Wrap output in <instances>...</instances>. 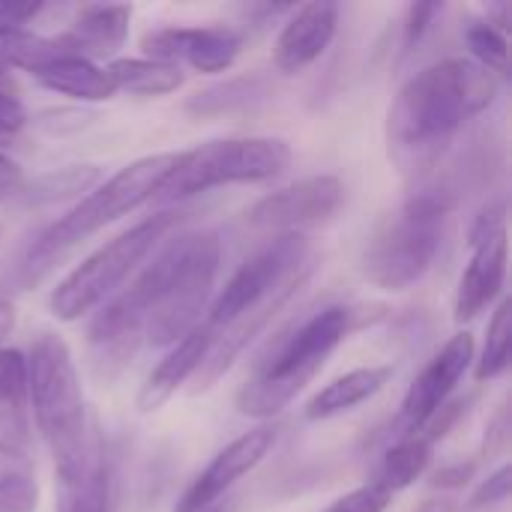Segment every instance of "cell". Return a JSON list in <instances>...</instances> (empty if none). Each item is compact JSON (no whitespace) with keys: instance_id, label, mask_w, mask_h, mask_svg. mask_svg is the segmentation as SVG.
<instances>
[{"instance_id":"1","label":"cell","mask_w":512,"mask_h":512,"mask_svg":"<svg viewBox=\"0 0 512 512\" xmlns=\"http://www.w3.org/2000/svg\"><path fill=\"white\" fill-rule=\"evenodd\" d=\"M222 264V243L213 231L177 234L120 291L102 315L144 345L171 348L201 327V312L213 294Z\"/></svg>"},{"instance_id":"2","label":"cell","mask_w":512,"mask_h":512,"mask_svg":"<svg viewBox=\"0 0 512 512\" xmlns=\"http://www.w3.org/2000/svg\"><path fill=\"white\" fill-rule=\"evenodd\" d=\"M501 90V78L468 57H447L417 72L387 114L390 147L399 156L435 153L468 120L483 114Z\"/></svg>"},{"instance_id":"3","label":"cell","mask_w":512,"mask_h":512,"mask_svg":"<svg viewBox=\"0 0 512 512\" xmlns=\"http://www.w3.org/2000/svg\"><path fill=\"white\" fill-rule=\"evenodd\" d=\"M24 363L36 426L51 450L57 480H63L81 468L96 438V429L87 420L78 366L66 339L48 330L33 339Z\"/></svg>"},{"instance_id":"4","label":"cell","mask_w":512,"mask_h":512,"mask_svg":"<svg viewBox=\"0 0 512 512\" xmlns=\"http://www.w3.org/2000/svg\"><path fill=\"white\" fill-rule=\"evenodd\" d=\"M351 330L345 306H327L294 324L279 336L270 354L255 366V375L237 393V411L252 420H273L297 393L324 369L327 357L342 345Z\"/></svg>"},{"instance_id":"5","label":"cell","mask_w":512,"mask_h":512,"mask_svg":"<svg viewBox=\"0 0 512 512\" xmlns=\"http://www.w3.org/2000/svg\"><path fill=\"white\" fill-rule=\"evenodd\" d=\"M177 153H153L141 156L129 165H123L117 174H111L105 183H99L90 195H84L66 216H60L54 225H48L36 243L27 249V273L45 270L54 258H60L66 249L78 246L90 234L102 231L105 225L117 222L120 216L138 210L144 201H153L156 189L174 168Z\"/></svg>"},{"instance_id":"6","label":"cell","mask_w":512,"mask_h":512,"mask_svg":"<svg viewBox=\"0 0 512 512\" xmlns=\"http://www.w3.org/2000/svg\"><path fill=\"white\" fill-rule=\"evenodd\" d=\"M450 213L447 192H417L375 231L366 249V279L381 291L414 288L435 264Z\"/></svg>"},{"instance_id":"7","label":"cell","mask_w":512,"mask_h":512,"mask_svg":"<svg viewBox=\"0 0 512 512\" xmlns=\"http://www.w3.org/2000/svg\"><path fill=\"white\" fill-rule=\"evenodd\" d=\"M291 165V147L282 138H222L177 153L174 168L156 189V204H180L201 192L264 183L279 177Z\"/></svg>"},{"instance_id":"8","label":"cell","mask_w":512,"mask_h":512,"mask_svg":"<svg viewBox=\"0 0 512 512\" xmlns=\"http://www.w3.org/2000/svg\"><path fill=\"white\" fill-rule=\"evenodd\" d=\"M177 222H180V213L165 210L132 225L111 243L99 246L51 291V300H48L51 315L57 321H78L96 306H102L108 297L120 291V285L138 270V264L162 243V237Z\"/></svg>"},{"instance_id":"9","label":"cell","mask_w":512,"mask_h":512,"mask_svg":"<svg viewBox=\"0 0 512 512\" xmlns=\"http://www.w3.org/2000/svg\"><path fill=\"white\" fill-rule=\"evenodd\" d=\"M306 279H309V237L279 234L237 267V273L225 282V288L213 300L204 327L219 336L237 321L267 309L282 294L300 291Z\"/></svg>"},{"instance_id":"10","label":"cell","mask_w":512,"mask_h":512,"mask_svg":"<svg viewBox=\"0 0 512 512\" xmlns=\"http://www.w3.org/2000/svg\"><path fill=\"white\" fill-rule=\"evenodd\" d=\"M345 201V186L333 174H318L297 180L273 195H264L249 213L246 222L252 228L264 231H282V234H303L309 225H321L333 219V213Z\"/></svg>"},{"instance_id":"11","label":"cell","mask_w":512,"mask_h":512,"mask_svg":"<svg viewBox=\"0 0 512 512\" xmlns=\"http://www.w3.org/2000/svg\"><path fill=\"white\" fill-rule=\"evenodd\" d=\"M471 363H474V336L456 333L408 387L399 411V429L405 435L423 432L435 420V414L447 405L450 393L465 378Z\"/></svg>"},{"instance_id":"12","label":"cell","mask_w":512,"mask_h":512,"mask_svg":"<svg viewBox=\"0 0 512 512\" xmlns=\"http://www.w3.org/2000/svg\"><path fill=\"white\" fill-rule=\"evenodd\" d=\"M144 57L159 63H189L195 72H225L234 66L243 36L234 27L210 24V27H159L144 33L141 39Z\"/></svg>"},{"instance_id":"13","label":"cell","mask_w":512,"mask_h":512,"mask_svg":"<svg viewBox=\"0 0 512 512\" xmlns=\"http://www.w3.org/2000/svg\"><path fill=\"white\" fill-rule=\"evenodd\" d=\"M273 444H276V429L273 426L252 429V432L240 435L237 441H231L192 480V486L183 492V498L177 501L174 512H201L204 507L222 501L237 480H243L246 474H252L270 456Z\"/></svg>"},{"instance_id":"14","label":"cell","mask_w":512,"mask_h":512,"mask_svg":"<svg viewBox=\"0 0 512 512\" xmlns=\"http://www.w3.org/2000/svg\"><path fill=\"white\" fill-rule=\"evenodd\" d=\"M339 6L336 3H306L291 12L273 45V66L282 75H297L312 66L336 39Z\"/></svg>"},{"instance_id":"15","label":"cell","mask_w":512,"mask_h":512,"mask_svg":"<svg viewBox=\"0 0 512 512\" xmlns=\"http://www.w3.org/2000/svg\"><path fill=\"white\" fill-rule=\"evenodd\" d=\"M471 246L468 267L462 270L456 291V321L468 324L486 312L504 288L507 279V231L483 237Z\"/></svg>"},{"instance_id":"16","label":"cell","mask_w":512,"mask_h":512,"mask_svg":"<svg viewBox=\"0 0 512 512\" xmlns=\"http://www.w3.org/2000/svg\"><path fill=\"white\" fill-rule=\"evenodd\" d=\"M213 342H216V333H210L207 327H198L186 339L171 345V351L159 360V366L147 375L144 387L138 390V399H135L138 411L141 414L159 411L192 375H198V369L210 357Z\"/></svg>"},{"instance_id":"17","label":"cell","mask_w":512,"mask_h":512,"mask_svg":"<svg viewBox=\"0 0 512 512\" xmlns=\"http://www.w3.org/2000/svg\"><path fill=\"white\" fill-rule=\"evenodd\" d=\"M129 18H132L129 6H102V3L81 6L69 30L60 33L57 39L66 45L69 54L96 63L102 57L117 54V48H123L129 36Z\"/></svg>"},{"instance_id":"18","label":"cell","mask_w":512,"mask_h":512,"mask_svg":"<svg viewBox=\"0 0 512 512\" xmlns=\"http://www.w3.org/2000/svg\"><path fill=\"white\" fill-rule=\"evenodd\" d=\"M30 393L27 363L15 348H0V441L30 456Z\"/></svg>"},{"instance_id":"19","label":"cell","mask_w":512,"mask_h":512,"mask_svg":"<svg viewBox=\"0 0 512 512\" xmlns=\"http://www.w3.org/2000/svg\"><path fill=\"white\" fill-rule=\"evenodd\" d=\"M390 378H393V366H363V369H354V372L330 381L324 390H318L306 402L303 417L309 423H321V420H333L339 414H348L357 405L375 399L387 387Z\"/></svg>"},{"instance_id":"20","label":"cell","mask_w":512,"mask_h":512,"mask_svg":"<svg viewBox=\"0 0 512 512\" xmlns=\"http://www.w3.org/2000/svg\"><path fill=\"white\" fill-rule=\"evenodd\" d=\"M33 78L60 93V96H69V99H78V102H105L111 99L117 90L108 78V72L102 66H96L93 60L87 57H78V54H57L51 57L48 63H42Z\"/></svg>"},{"instance_id":"21","label":"cell","mask_w":512,"mask_h":512,"mask_svg":"<svg viewBox=\"0 0 512 512\" xmlns=\"http://www.w3.org/2000/svg\"><path fill=\"white\" fill-rule=\"evenodd\" d=\"M60 483V512H108V462L99 435L93 438L81 468Z\"/></svg>"},{"instance_id":"22","label":"cell","mask_w":512,"mask_h":512,"mask_svg":"<svg viewBox=\"0 0 512 512\" xmlns=\"http://www.w3.org/2000/svg\"><path fill=\"white\" fill-rule=\"evenodd\" d=\"M270 78L261 72L252 75H240V78H228L219 84H210L204 90H198L195 96L186 99V111L195 117H216V114H234V111H246L252 105H258L261 99L270 96Z\"/></svg>"},{"instance_id":"23","label":"cell","mask_w":512,"mask_h":512,"mask_svg":"<svg viewBox=\"0 0 512 512\" xmlns=\"http://www.w3.org/2000/svg\"><path fill=\"white\" fill-rule=\"evenodd\" d=\"M114 90H126L132 96H165L183 84L180 66L159 63L150 57H120L105 66Z\"/></svg>"},{"instance_id":"24","label":"cell","mask_w":512,"mask_h":512,"mask_svg":"<svg viewBox=\"0 0 512 512\" xmlns=\"http://www.w3.org/2000/svg\"><path fill=\"white\" fill-rule=\"evenodd\" d=\"M432 441L423 435V432H414V435H405L399 438L381 459V468H378V483L387 489V492H402L408 489L411 483H417L429 465H432Z\"/></svg>"},{"instance_id":"25","label":"cell","mask_w":512,"mask_h":512,"mask_svg":"<svg viewBox=\"0 0 512 512\" xmlns=\"http://www.w3.org/2000/svg\"><path fill=\"white\" fill-rule=\"evenodd\" d=\"M39 483L27 453L0 441V512H36Z\"/></svg>"},{"instance_id":"26","label":"cell","mask_w":512,"mask_h":512,"mask_svg":"<svg viewBox=\"0 0 512 512\" xmlns=\"http://www.w3.org/2000/svg\"><path fill=\"white\" fill-rule=\"evenodd\" d=\"M57 54H69L57 36L48 39L27 27H0V66L3 69H24L33 75L42 63H48Z\"/></svg>"},{"instance_id":"27","label":"cell","mask_w":512,"mask_h":512,"mask_svg":"<svg viewBox=\"0 0 512 512\" xmlns=\"http://www.w3.org/2000/svg\"><path fill=\"white\" fill-rule=\"evenodd\" d=\"M96 180H99V168L96 165H66V168L48 171L39 180H33V186L27 189V201L30 204L66 201V198H75V195L93 189Z\"/></svg>"},{"instance_id":"28","label":"cell","mask_w":512,"mask_h":512,"mask_svg":"<svg viewBox=\"0 0 512 512\" xmlns=\"http://www.w3.org/2000/svg\"><path fill=\"white\" fill-rule=\"evenodd\" d=\"M510 345H512V303L501 300L489 321L486 348L477 360V381H495L510 369Z\"/></svg>"},{"instance_id":"29","label":"cell","mask_w":512,"mask_h":512,"mask_svg":"<svg viewBox=\"0 0 512 512\" xmlns=\"http://www.w3.org/2000/svg\"><path fill=\"white\" fill-rule=\"evenodd\" d=\"M465 45L471 48V57L468 60H474L477 66L495 72L498 78L507 75V33L501 27H495L489 18L468 24Z\"/></svg>"},{"instance_id":"30","label":"cell","mask_w":512,"mask_h":512,"mask_svg":"<svg viewBox=\"0 0 512 512\" xmlns=\"http://www.w3.org/2000/svg\"><path fill=\"white\" fill-rule=\"evenodd\" d=\"M24 123H27V111L18 96V84L12 72L0 66V144L15 138L24 129Z\"/></svg>"},{"instance_id":"31","label":"cell","mask_w":512,"mask_h":512,"mask_svg":"<svg viewBox=\"0 0 512 512\" xmlns=\"http://www.w3.org/2000/svg\"><path fill=\"white\" fill-rule=\"evenodd\" d=\"M390 501H393V492H387L378 480H372L336 498L324 512H384L390 507Z\"/></svg>"},{"instance_id":"32","label":"cell","mask_w":512,"mask_h":512,"mask_svg":"<svg viewBox=\"0 0 512 512\" xmlns=\"http://www.w3.org/2000/svg\"><path fill=\"white\" fill-rule=\"evenodd\" d=\"M510 489H512V468L510 465H504V468H498L489 480H483L480 483V489L471 495V510H483V507H495V504H504L507 498H510Z\"/></svg>"},{"instance_id":"33","label":"cell","mask_w":512,"mask_h":512,"mask_svg":"<svg viewBox=\"0 0 512 512\" xmlns=\"http://www.w3.org/2000/svg\"><path fill=\"white\" fill-rule=\"evenodd\" d=\"M438 15H444V3H414V6H408V15H405V48L417 45L435 27Z\"/></svg>"},{"instance_id":"34","label":"cell","mask_w":512,"mask_h":512,"mask_svg":"<svg viewBox=\"0 0 512 512\" xmlns=\"http://www.w3.org/2000/svg\"><path fill=\"white\" fill-rule=\"evenodd\" d=\"M45 3H9L0 0V27H27L36 15H42Z\"/></svg>"},{"instance_id":"35","label":"cell","mask_w":512,"mask_h":512,"mask_svg":"<svg viewBox=\"0 0 512 512\" xmlns=\"http://www.w3.org/2000/svg\"><path fill=\"white\" fill-rule=\"evenodd\" d=\"M24 189V174L18 168V162H12L9 156L0 153V198L3 195H15Z\"/></svg>"},{"instance_id":"36","label":"cell","mask_w":512,"mask_h":512,"mask_svg":"<svg viewBox=\"0 0 512 512\" xmlns=\"http://www.w3.org/2000/svg\"><path fill=\"white\" fill-rule=\"evenodd\" d=\"M471 474H474V465L459 462V465H450V468L438 471L432 486H438V489H459V486H465L471 480Z\"/></svg>"},{"instance_id":"37","label":"cell","mask_w":512,"mask_h":512,"mask_svg":"<svg viewBox=\"0 0 512 512\" xmlns=\"http://www.w3.org/2000/svg\"><path fill=\"white\" fill-rule=\"evenodd\" d=\"M507 429H510V423H507V405L498 411V417L492 420V426H489V435H486V456L492 459L498 450H504L507 447Z\"/></svg>"},{"instance_id":"38","label":"cell","mask_w":512,"mask_h":512,"mask_svg":"<svg viewBox=\"0 0 512 512\" xmlns=\"http://www.w3.org/2000/svg\"><path fill=\"white\" fill-rule=\"evenodd\" d=\"M15 330V306L0 297V342Z\"/></svg>"},{"instance_id":"39","label":"cell","mask_w":512,"mask_h":512,"mask_svg":"<svg viewBox=\"0 0 512 512\" xmlns=\"http://www.w3.org/2000/svg\"><path fill=\"white\" fill-rule=\"evenodd\" d=\"M201 512H234V504H231V501H216V504L204 507Z\"/></svg>"},{"instance_id":"40","label":"cell","mask_w":512,"mask_h":512,"mask_svg":"<svg viewBox=\"0 0 512 512\" xmlns=\"http://www.w3.org/2000/svg\"><path fill=\"white\" fill-rule=\"evenodd\" d=\"M423 512H441L438 507H423Z\"/></svg>"}]
</instances>
